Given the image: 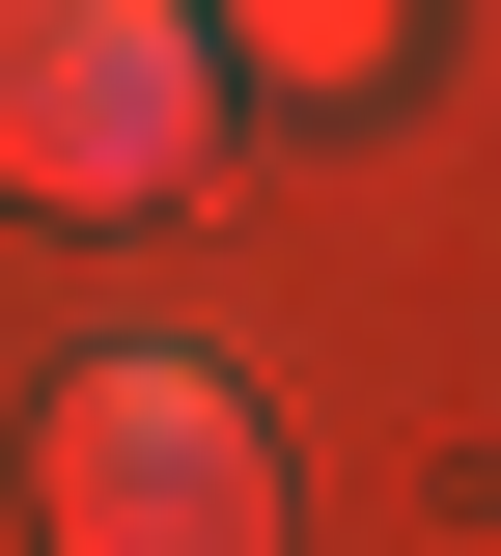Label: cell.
<instances>
[{"instance_id":"1","label":"cell","mask_w":501,"mask_h":556,"mask_svg":"<svg viewBox=\"0 0 501 556\" xmlns=\"http://www.w3.org/2000/svg\"><path fill=\"white\" fill-rule=\"evenodd\" d=\"M28 529L57 556H279L306 501H279V417L140 334V362H57L28 390Z\"/></svg>"},{"instance_id":"2","label":"cell","mask_w":501,"mask_h":556,"mask_svg":"<svg viewBox=\"0 0 501 556\" xmlns=\"http://www.w3.org/2000/svg\"><path fill=\"white\" fill-rule=\"evenodd\" d=\"M196 112H223L196 0H0V195H28V223L196 195Z\"/></svg>"},{"instance_id":"3","label":"cell","mask_w":501,"mask_h":556,"mask_svg":"<svg viewBox=\"0 0 501 556\" xmlns=\"http://www.w3.org/2000/svg\"><path fill=\"white\" fill-rule=\"evenodd\" d=\"M251 56H279V84H390V56H418V0H251Z\"/></svg>"}]
</instances>
